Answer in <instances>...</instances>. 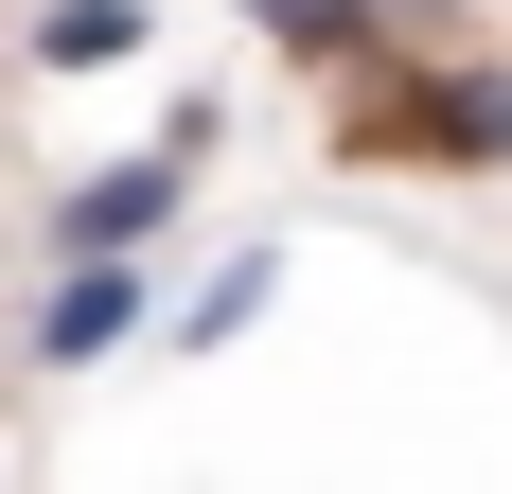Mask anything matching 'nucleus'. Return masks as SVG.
Instances as JSON below:
<instances>
[{
  "label": "nucleus",
  "instance_id": "nucleus-1",
  "mask_svg": "<svg viewBox=\"0 0 512 494\" xmlns=\"http://www.w3.org/2000/svg\"><path fill=\"white\" fill-rule=\"evenodd\" d=\"M336 159H442V177H495V159H512V53H495V71L442 53V71H407L389 106H336Z\"/></svg>",
  "mask_w": 512,
  "mask_h": 494
},
{
  "label": "nucleus",
  "instance_id": "nucleus-2",
  "mask_svg": "<svg viewBox=\"0 0 512 494\" xmlns=\"http://www.w3.org/2000/svg\"><path fill=\"white\" fill-rule=\"evenodd\" d=\"M177 177H195V124H177V142H142V159H89V177L53 195V265H142L159 212H177Z\"/></svg>",
  "mask_w": 512,
  "mask_h": 494
},
{
  "label": "nucleus",
  "instance_id": "nucleus-3",
  "mask_svg": "<svg viewBox=\"0 0 512 494\" xmlns=\"http://www.w3.org/2000/svg\"><path fill=\"white\" fill-rule=\"evenodd\" d=\"M124 318H142V265H53V300H36V371H89V353H124Z\"/></svg>",
  "mask_w": 512,
  "mask_h": 494
},
{
  "label": "nucleus",
  "instance_id": "nucleus-4",
  "mask_svg": "<svg viewBox=\"0 0 512 494\" xmlns=\"http://www.w3.org/2000/svg\"><path fill=\"white\" fill-rule=\"evenodd\" d=\"M248 36L301 53V71H371V53H389V36H371V0H248Z\"/></svg>",
  "mask_w": 512,
  "mask_h": 494
},
{
  "label": "nucleus",
  "instance_id": "nucleus-5",
  "mask_svg": "<svg viewBox=\"0 0 512 494\" xmlns=\"http://www.w3.org/2000/svg\"><path fill=\"white\" fill-rule=\"evenodd\" d=\"M142 36H159L142 0H53V18H36V71H124Z\"/></svg>",
  "mask_w": 512,
  "mask_h": 494
},
{
  "label": "nucleus",
  "instance_id": "nucleus-6",
  "mask_svg": "<svg viewBox=\"0 0 512 494\" xmlns=\"http://www.w3.org/2000/svg\"><path fill=\"white\" fill-rule=\"evenodd\" d=\"M265 283H283V265H265V247H230V265H212V283H195V318H177V336H248V318H265Z\"/></svg>",
  "mask_w": 512,
  "mask_h": 494
},
{
  "label": "nucleus",
  "instance_id": "nucleus-7",
  "mask_svg": "<svg viewBox=\"0 0 512 494\" xmlns=\"http://www.w3.org/2000/svg\"><path fill=\"white\" fill-rule=\"evenodd\" d=\"M424 18H460V0H371V36H424Z\"/></svg>",
  "mask_w": 512,
  "mask_h": 494
}]
</instances>
